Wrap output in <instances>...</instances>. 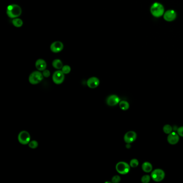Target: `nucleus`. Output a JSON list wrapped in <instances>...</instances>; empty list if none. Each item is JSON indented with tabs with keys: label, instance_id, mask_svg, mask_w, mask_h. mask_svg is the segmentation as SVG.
Segmentation results:
<instances>
[{
	"label": "nucleus",
	"instance_id": "obj_22",
	"mask_svg": "<svg viewBox=\"0 0 183 183\" xmlns=\"http://www.w3.org/2000/svg\"><path fill=\"white\" fill-rule=\"evenodd\" d=\"M129 165L132 168H136L139 166V161L137 159H132L130 161Z\"/></svg>",
	"mask_w": 183,
	"mask_h": 183
},
{
	"label": "nucleus",
	"instance_id": "obj_10",
	"mask_svg": "<svg viewBox=\"0 0 183 183\" xmlns=\"http://www.w3.org/2000/svg\"><path fill=\"white\" fill-rule=\"evenodd\" d=\"M137 133L134 131H129L125 134L124 139L126 143H131L137 139Z\"/></svg>",
	"mask_w": 183,
	"mask_h": 183
},
{
	"label": "nucleus",
	"instance_id": "obj_8",
	"mask_svg": "<svg viewBox=\"0 0 183 183\" xmlns=\"http://www.w3.org/2000/svg\"><path fill=\"white\" fill-rule=\"evenodd\" d=\"M163 18L166 22H172L177 17V13L174 10H168L165 12L163 15Z\"/></svg>",
	"mask_w": 183,
	"mask_h": 183
},
{
	"label": "nucleus",
	"instance_id": "obj_6",
	"mask_svg": "<svg viewBox=\"0 0 183 183\" xmlns=\"http://www.w3.org/2000/svg\"><path fill=\"white\" fill-rule=\"evenodd\" d=\"M151 177L155 182H160L165 177V172L162 169H157L151 172Z\"/></svg>",
	"mask_w": 183,
	"mask_h": 183
},
{
	"label": "nucleus",
	"instance_id": "obj_3",
	"mask_svg": "<svg viewBox=\"0 0 183 183\" xmlns=\"http://www.w3.org/2000/svg\"><path fill=\"white\" fill-rule=\"evenodd\" d=\"M44 76L41 71L33 72L29 77V81L32 85H35L41 83L44 79Z\"/></svg>",
	"mask_w": 183,
	"mask_h": 183
},
{
	"label": "nucleus",
	"instance_id": "obj_9",
	"mask_svg": "<svg viewBox=\"0 0 183 183\" xmlns=\"http://www.w3.org/2000/svg\"><path fill=\"white\" fill-rule=\"evenodd\" d=\"M63 48H64V44L62 42L59 41L53 42L50 46L51 51L54 53L60 52L62 51Z\"/></svg>",
	"mask_w": 183,
	"mask_h": 183
},
{
	"label": "nucleus",
	"instance_id": "obj_18",
	"mask_svg": "<svg viewBox=\"0 0 183 183\" xmlns=\"http://www.w3.org/2000/svg\"><path fill=\"white\" fill-rule=\"evenodd\" d=\"M119 107L123 111H126L129 108V104L126 101H122L119 103Z\"/></svg>",
	"mask_w": 183,
	"mask_h": 183
},
{
	"label": "nucleus",
	"instance_id": "obj_15",
	"mask_svg": "<svg viewBox=\"0 0 183 183\" xmlns=\"http://www.w3.org/2000/svg\"><path fill=\"white\" fill-rule=\"evenodd\" d=\"M142 170L145 172H150L153 170V166L151 163H149L148 162H145V163L142 164Z\"/></svg>",
	"mask_w": 183,
	"mask_h": 183
},
{
	"label": "nucleus",
	"instance_id": "obj_24",
	"mask_svg": "<svg viewBox=\"0 0 183 183\" xmlns=\"http://www.w3.org/2000/svg\"><path fill=\"white\" fill-rule=\"evenodd\" d=\"M121 178L118 175H116L112 178V182L114 183H118L120 182Z\"/></svg>",
	"mask_w": 183,
	"mask_h": 183
},
{
	"label": "nucleus",
	"instance_id": "obj_23",
	"mask_svg": "<svg viewBox=\"0 0 183 183\" xmlns=\"http://www.w3.org/2000/svg\"><path fill=\"white\" fill-rule=\"evenodd\" d=\"M150 180V177L149 175H144L141 178V182L143 183H148Z\"/></svg>",
	"mask_w": 183,
	"mask_h": 183
},
{
	"label": "nucleus",
	"instance_id": "obj_7",
	"mask_svg": "<svg viewBox=\"0 0 183 183\" xmlns=\"http://www.w3.org/2000/svg\"><path fill=\"white\" fill-rule=\"evenodd\" d=\"M64 73L62 70H58L53 73L52 76V80L53 82L56 84H61L64 81L65 76Z\"/></svg>",
	"mask_w": 183,
	"mask_h": 183
},
{
	"label": "nucleus",
	"instance_id": "obj_27",
	"mask_svg": "<svg viewBox=\"0 0 183 183\" xmlns=\"http://www.w3.org/2000/svg\"><path fill=\"white\" fill-rule=\"evenodd\" d=\"M126 147L128 149L130 148V147H131V145H129V143H127V145H126Z\"/></svg>",
	"mask_w": 183,
	"mask_h": 183
},
{
	"label": "nucleus",
	"instance_id": "obj_20",
	"mask_svg": "<svg viewBox=\"0 0 183 183\" xmlns=\"http://www.w3.org/2000/svg\"><path fill=\"white\" fill-rule=\"evenodd\" d=\"M28 145H29V147L30 148L34 149L37 148L38 147V142L35 140H32V141H31L30 142Z\"/></svg>",
	"mask_w": 183,
	"mask_h": 183
},
{
	"label": "nucleus",
	"instance_id": "obj_17",
	"mask_svg": "<svg viewBox=\"0 0 183 183\" xmlns=\"http://www.w3.org/2000/svg\"><path fill=\"white\" fill-rule=\"evenodd\" d=\"M12 23L16 27H20L23 25V20L20 18H15L12 20Z\"/></svg>",
	"mask_w": 183,
	"mask_h": 183
},
{
	"label": "nucleus",
	"instance_id": "obj_19",
	"mask_svg": "<svg viewBox=\"0 0 183 183\" xmlns=\"http://www.w3.org/2000/svg\"><path fill=\"white\" fill-rule=\"evenodd\" d=\"M163 130L165 133L169 134L172 131V127L170 125H166L163 127Z\"/></svg>",
	"mask_w": 183,
	"mask_h": 183
},
{
	"label": "nucleus",
	"instance_id": "obj_4",
	"mask_svg": "<svg viewBox=\"0 0 183 183\" xmlns=\"http://www.w3.org/2000/svg\"><path fill=\"white\" fill-rule=\"evenodd\" d=\"M131 166L128 163L125 162H119L116 166V171L119 174H128L130 170Z\"/></svg>",
	"mask_w": 183,
	"mask_h": 183
},
{
	"label": "nucleus",
	"instance_id": "obj_16",
	"mask_svg": "<svg viewBox=\"0 0 183 183\" xmlns=\"http://www.w3.org/2000/svg\"><path fill=\"white\" fill-rule=\"evenodd\" d=\"M53 67L56 69H61L63 67V64L61 60L60 59H55L52 62Z\"/></svg>",
	"mask_w": 183,
	"mask_h": 183
},
{
	"label": "nucleus",
	"instance_id": "obj_12",
	"mask_svg": "<svg viewBox=\"0 0 183 183\" xmlns=\"http://www.w3.org/2000/svg\"><path fill=\"white\" fill-rule=\"evenodd\" d=\"M179 135H178V134L176 133L175 132H172L171 133L169 134L168 137H167V140L169 143L172 145L177 144L179 140Z\"/></svg>",
	"mask_w": 183,
	"mask_h": 183
},
{
	"label": "nucleus",
	"instance_id": "obj_2",
	"mask_svg": "<svg viewBox=\"0 0 183 183\" xmlns=\"http://www.w3.org/2000/svg\"><path fill=\"white\" fill-rule=\"evenodd\" d=\"M150 12L154 17L159 18L162 16L165 12V10L163 5L158 2H155L150 7Z\"/></svg>",
	"mask_w": 183,
	"mask_h": 183
},
{
	"label": "nucleus",
	"instance_id": "obj_26",
	"mask_svg": "<svg viewBox=\"0 0 183 183\" xmlns=\"http://www.w3.org/2000/svg\"><path fill=\"white\" fill-rule=\"evenodd\" d=\"M177 132L178 135L181 137H183V126L179 127V128H177Z\"/></svg>",
	"mask_w": 183,
	"mask_h": 183
},
{
	"label": "nucleus",
	"instance_id": "obj_11",
	"mask_svg": "<svg viewBox=\"0 0 183 183\" xmlns=\"http://www.w3.org/2000/svg\"><path fill=\"white\" fill-rule=\"evenodd\" d=\"M120 102L119 97L116 95H112L108 96L106 99V103L110 106H114Z\"/></svg>",
	"mask_w": 183,
	"mask_h": 183
},
{
	"label": "nucleus",
	"instance_id": "obj_1",
	"mask_svg": "<svg viewBox=\"0 0 183 183\" xmlns=\"http://www.w3.org/2000/svg\"><path fill=\"white\" fill-rule=\"evenodd\" d=\"M22 12V8L17 4H10L7 9V14L10 18L14 19L20 17Z\"/></svg>",
	"mask_w": 183,
	"mask_h": 183
},
{
	"label": "nucleus",
	"instance_id": "obj_25",
	"mask_svg": "<svg viewBox=\"0 0 183 183\" xmlns=\"http://www.w3.org/2000/svg\"><path fill=\"white\" fill-rule=\"evenodd\" d=\"M42 74H43V75L44 76V77H46V78L49 77L50 75H51V73H50V70L46 69L43 71Z\"/></svg>",
	"mask_w": 183,
	"mask_h": 183
},
{
	"label": "nucleus",
	"instance_id": "obj_5",
	"mask_svg": "<svg viewBox=\"0 0 183 183\" xmlns=\"http://www.w3.org/2000/svg\"><path fill=\"white\" fill-rule=\"evenodd\" d=\"M18 140L23 145H28L31 140L29 133L26 131H21L18 135Z\"/></svg>",
	"mask_w": 183,
	"mask_h": 183
},
{
	"label": "nucleus",
	"instance_id": "obj_13",
	"mask_svg": "<svg viewBox=\"0 0 183 183\" xmlns=\"http://www.w3.org/2000/svg\"><path fill=\"white\" fill-rule=\"evenodd\" d=\"M99 80L96 77H91L88 79L87 82L88 87L90 89L96 88L99 85Z\"/></svg>",
	"mask_w": 183,
	"mask_h": 183
},
{
	"label": "nucleus",
	"instance_id": "obj_14",
	"mask_svg": "<svg viewBox=\"0 0 183 183\" xmlns=\"http://www.w3.org/2000/svg\"><path fill=\"white\" fill-rule=\"evenodd\" d=\"M35 66L38 70L43 72V70L46 69L47 64L46 61H45L44 59H39L35 62Z\"/></svg>",
	"mask_w": 183,
	"mask_h": 183
},
{
	"label": "nucleus",
	"instance_id": "obj_21",
	"mask_svg": "<svg viewBox=\"0 0 183 183\" xmlns=\"http://www.w3.org/2000/svg\"><path fill=\"white\" fill-rule=\"evenodd\" d=\"M61 70L64 74H68L71 72V68L69 65H64L62 68Z\"/></svg>",
	"mask_w": 183,
	"mask_h": 183
}]
</instances>
